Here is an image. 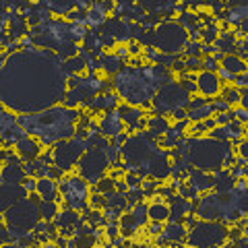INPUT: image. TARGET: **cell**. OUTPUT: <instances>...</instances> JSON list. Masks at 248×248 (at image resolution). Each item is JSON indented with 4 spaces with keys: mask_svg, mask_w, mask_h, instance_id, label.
Returning <instances> with one entry per match:
<instances>
[{
    "mask_svg": "<svg viewBox=\"0 0 248 248\" xmlns=\"http://www.w3.org/2000/svg\"><path fill=\"white\" fill-rule=\"evenodd\" d=\"M147 217H149V221L166 223L170 219V205L161 197H155L151 203L147 205Z\"/></svg>",
    "mask_w": 248,
    "mask_h": 248,
    "instance_id": "7402d4cb",
    "label": "cell"
},
{
    "mask_svg": "<svg viewBox=\"0 0 248 248\" xmlns=\"http://www.w3.org/2000/svg\"><path fill=\"white\" fill-rule=\"evenodd\" d=\"M60 71L64 75V79L68 77H83L87 73V64H85V60L81 56H75V58H66L60 62Z\"/></svg>",
    "mask_w": 248,
    "mask_h": 248,
    "instance_id": "484cf974",
    "label": "cell"
},
{
    "mask_svg": "<svg viewBox=\"0 0 248 248\" xmlns=\"http://www.w3.org/2000/svg\"><path fill=\"white\" fill-rule=\"evenodd\" d=\"M124 182H126V188H128V190H133V188H141L143 178L137 176V174H133V172H126V176H124Z\"/></svg>",
    "mask_w": 248,
    "mask_h": 248,
    "instance_id": "ab89813d",
    "label": "cell"
},
{
    "mask_svg": "<svg viewBox=\"0 0 248 248\" xmlns=\"http://www.w3.org/2000/svg\"><path fill=\"white\" fill-rule=\"evenodd\" d=\"M52 50H19L0 71V104L17 114H37L62 102L66 79Z\"/></svg>",
    "mask_w": 248,
    "mask_h": 248,
    "instance_id": "6da1fadb",
    "label": "cell"
},
{
    "mask_svg": "<svg viewBox=\"0 0 248 248\" xmlns=\"http://www.w3.org/2000/svg\"><path fill=\"white\" fill-rule=\"evenodd\" d=\"M170 126H172V122H170L168 116H161V114H151L147 116V133H151L155 139L164 137Z\"/></svg>",
    "mask_w": 248,
    "mask_h": 248,
    "instance_id": "d4e9b609",
    "label": "cell"
},
{
    "mask_svg": "<svg viewBox=\"0 0 248 248\" xmlns=\"http://www.w3.org/2000/svg\"><path fill=\"white\" fill-rule=\"evenodd\" d=\"M114 56H118L120 60L122 58H128V52H126V44H116V48H114Z\"/></svg>",
    "mask_w": 248,
    "mask_h": 248,
    "instance_id": "11a10c76",
    "label": "cell"
},
{
    "mask_svg": "<svg viewBox=\"0 0 248 248\" xmlns=\"http://www.w3.org/2000/svg\"><path fill=\"white\" fill-rule=\"evenodd\" d=\"M201 50H203V44L201 42H188L184 48V54H186V58H199Z\"/></svg>",
    "mask_w": 248,
    "mask_h": 248,
    "instance_id": "f35d334b",
    "label": "cell"
},
{
    "mask_svg": "<svg viewBox=\"0 0 248 248\" xmlns=\"http://www.w3.org/2000/svg\"><path fill=\"white\" fill-rule=\"evenodd\" d=\"M81 46H83V52H87L91 54L93 58H97L99 54L104 52L102 48V42H99V31H93V29H87V33L83 35V40H81Z\"/></svg>",
    "mask_w": 248,
    "mask_h": 248,
    "instance_id": "83f0119b",
    "label": "cell"
},
{
    "mask_svg": "<svg viewBox=\"0 0 248 248\" xmlns=\"http://www.w3.org/2000/svg\"><path fill=\"white\" fill-rule=\"evenodd\" d=\"M11 242H15V240H13L9 226H6L4 221H0V244H11Z\"/></svg>",
    "mask_w": 248,
    "mask_h": 248,
    "instance_id": "b9f144b4",
    "label": "cell"
},
{
    "mask_svg": "<svg viewBox=\"0 0 248 248\" xmlns=\"http://www.w3.org/2000/svg\"><path fill=\"white\" fill-rule=\"evenodd\" d=\"M58 192L62 197V203H64V209H73L79 213L89 209V184L81 176H71L60 180Z\"/></svg>",
    "mask_w": 248,
    "mask_h": 248,
    "instance_id": "30bf717a",
    "label": "cell"
},
{
    "mask_svg": "<svg viewBox=\"0 0 248 248\" xmlns=\"http://www.w3.org/2000/svg\"><path fill=\"white\" fill-rule=\"evenodd\" d=\"M77 170H79V174L87 184H95L97 180H102V178L108 174V170H110V161H108L104 149H97V147H89L87 151L81 155L79 164H77Z\"/></svg>",
    "mask_w": 248,
    "mask_h": 248,
    "instance_id": "8fae6325",
    "label": "cell"
},
{
    "mask_svg": "<svg viewBox=\"0 0 248 248\" xmlns=\"http://www.w3.org/2000/svg\"><path fill=\"white\" fill-rule=\"evenodd\" d=\"M207 137L213 139V141H221V143H228L230 141V135H228V128L226 126H215Z\"/></svg>",
    "mask_w": 248,
    "mask_h": 248,
    "instance_id": "74e56055",
    "label": "cell"
},
{
    "mask_svg": "<svg viewBox=\"0 0 248 248\" xmlns=\"http://www.w3.org/2000/svg\"><path fill=\"white\" fill-rule=\"evenodd\" d=\"M42 145L37 139L33 137H29L25 135L23 139H19L17 145H15V153L19 155V159L23 161V164H31V161H35V159H40V155H42Z\"/></svg>",
    "mask_w": 248,
    "mask_h": 248,
    "instance_id": "5bb4252c",
    "label": "cell"
},
{
    "mask_svg": "<svg viewBox=\"0 0 248 248\" xmlns=\"http://www.w3.org/2000/svg\"><path fill=\"white\" fill-rule=\"evenodd\" d=\"M186 44H188V33L182 25H178L174 19H164L157 27L153 29V46L159 54H168V56H178L184 52Z\"/></svg>",
    "mask_w": 248,
    "mask_h": 248,
    "instance_id": "5b68a950",
    "label": "cell"
},
{
    "mask_svg": "<svg viewBox=\"0 0 248 248\" xmlns=\"http://www.w3.org/2000/svg\"><path fill=\"white\" fill-rule=\"evenodd\" d=\"M228 226L221 221H203L199 219L188 230L184 242L188 248H221L228 244Z\"/></svg>",
    "mask_w": 248,
    "mask_h": 248,
    "instance_id": "8992f818",
    "label": "cell"
},
{
    "mask_svg": "<svg viewBox=\"0 0 248 248\" xmlns=\"http://www.w3.org/2000/svg\"><path fill=\"white\" fill-rule=\"evenodd\" d=\"M207 104H209V99L197 95V97H190V99H188V108H186V110H195V108H203V106H207Z\"/></svg>",
    "mask_w": 248,
    "mask_h": 248,
    "instance_id": "7dc6e473",
    "label": "cell"
},
{
    "mask_svg": "<svg viewBox=\"0 0 248 248\" xmlns=\"http://www.w3.org/2000/svg\"><path fill=\"white\" fill-rule=\"evenodd\" d=\"M195 83H197V93H201V97L209 99V102L221 95L223 83L219 81L217 73H211V71H199Z\"/></svg>",
    "mask_w": 248,
    "mask_h": 248,
    "instance_id": "4fadbf2b",
    "label": "cell"
},
{
    "mask_svg": "<svg viewBox=\"0 0 248 248\" xmlns=\"http://www.w3.org/2000/svg\"><path fill=\"white\" fill-rule=\"evenodd\" d=\"M89 207L91 209H99V211H102V209H104V197L97 195V192H91V195H89Z\"/></svg>",
    "mask_w": 248,
    "mask_h": 248,
    "instance_id": "bcb514c9",
    "label": "cell"
},
{
    "mask_svg": "<svg viewBox=\"0 0 248 248\" xmlns=\"http://www.w3.org/2000/svg\"><path fill=\"white\" fill-rule=\"evenodd\" d=\"M0 71H2V62H0Z\"/></svg>",
    "mask_w": 248,
    "mask_h": 248,
    "instance_id": "91938a15",
    "label": "cell"
},
{
    "mask_svg": "<svg viewBox=\"0 0 248 248\" xmlns=\"http://www.w3.org/2000/svg\"><path fill=\"white\" fill-rule=\"evenodd\" d=\"M0 248H21V246H17V244H15V242H11V244H2V246H0Z\"/></svg>",
    "mask_w": 248,
    "mask_h": 248,
    "instance_id": "680465c9",
    "label": "cell"
},
{
    "mask_svg": "<svg viewBox=\"0 0 248 248\" xmlns=\"http://www.w3.org/2000/svg\"><path fill=\"white\" fill-rule=\"evenodd\" d=\"M89 147L85 139L71 137L64 141H58L52 145V166H56L62 172H71V170L79 164L81 155L87 151Z\"/></svg>",
    "mask_w": 248,
    "mask_h": 248,
    "instance_id": "9c48e42d",
    "label": "cell"
},
{
    "mask_svg": "<svg viewBox=\"0 0 248 248\" xmlns=\"http://www.w3.org/2000/svg\"><path fill=\"white\" fill-rule=\"evenodd\" d=\"M21 186H23V190L27 192H35V188H37V178H33V176H25L23 178V182H21Z\"/></svg>",
    "mask_w": 248,
    "mask_h": 248,
    "instance_id": "7bdbcfd3",
    "label": "cell"
},
{
    "mask_svg": "<svg viewBox=\"0 0 248 248\" xmlns=\"http://www.w3.org/2000/svg\"><path fill=\"white\" fill-rule=\"evenodd\" d=\"M232 85H234L236 89H246V85H248V75H246V73L236 75V77H234V83H232Z\"/></svg>",
    "mask_w": 248,
    "mask_h": 248,
    "instance_id": "816d5d0a",
    "label": "cell"
},
{
    "mask_svg": "<svg viewBox=\"0 0 248 248\" xmlns=\"http://www.w3.org/2000/svg\"><path fill=\"white\" fill-rule=\"evenodd\" d=\"M176 149H180L182 157L188 161L190 168L209 174H215L217 170H230L236 161L230 141L221 143V141H213L209 137H201V139L184 137Z\"/></svg>",
    "mask_w": 248,
    "mask_h": 248,
    "instance_id": "3957f363",
    "label": "cell"
},
{
    "mask_svg": "<svg viewBox=\"0 0 248 248\" xmlns=\"http://www.w3.org/2000/svg\"><path fill=\"white\" fill-rule=\"evenodd\" d=\"M184 182L190 184L199 195H207V192H213V174L209 172H201V170L190 168L184 176Z\"/></svg>",
    "mask_w": 248,
    "mask_h": 248,
    "instance_id": "e0dca14e",
    "label": "cell"
},
{
    "mask_svg": "<svg viewBox=\"0 0 248 248\" xmlns=\"http://www.w3.org/2000/svg\"><path fill=\"white\" fill-rule=\"evenodd\" d=\"M99 42H102V48L104 50H110V48H116V40L112 35L104 33V31H99Z\"/></svg>",
    "mask_w": 248,
    "mask_h": 248,
    "instance_id": "ee69618b",
    "label": "cell"
},
{
    "mask_svg": "<svg viewBox=\"0 0 248 248\" xmlns=\"http://www.w3.org/2000/svg\"><path fill=\"white\" fill-rule=\"evenodd\" d=\"M104 209H114L118 213H126L128 211V205H126V197L122 192H108L104 195Z\"/></svg>",
    "mask_w": 248,
    "mask_h": 248,
    "instance_id": "4dcf8cb0",
    "label": "cell"
},
{
    "mask_svg": "<svg viewBox=\"0 0 248 248\" xmlns=\"http://www.w3.org/2000/svg\"><path fill=\"white\" fill-rule=\"evenodd\" d=\"M42 221L40 217V207L35 203H31L29 199L19 201L17 205H13L9 211L4 213V223L9 226L13 240H17L19 236L27 234V232H33V228Z\"/></svg>",
    "mask_w": 248,
    "mask_h": 248,
    "instance_id": "52a82bcc",
    "label": "cell"
},
{
    "mask_svg": "<svg viewBox=\"0 0 248 248\" xmlns=\"http://www.w3.org/2000/svg\"><path fill=\"white\" fill-rule=\"evenodd\" d=\"M176 195L180 197V199H184V201H197V199L201 197L199 192H197L195 188H192L190 184H186V182H180V184H178V188H176Z\"/></svg>",
    "mask_w": 248,
    "mask_h": 248,
    "instance_id": "d590c367",
    "label": "cell"
},
{
    "mask_svg": "<svg viewBox=\"0 0 248 248\" xmlns=\"http://www.w3.org/2000/svg\"><path fill=\"white\" fill-rule=\"evenodd\" d=\"M126 52H128V56H141L143 48H141V44H139V42L130 40V42H126Z\"/></svg>",
    "mask_w": 248,
    "mask_h": 248,
    "instance_id": "f6af8a7d",
    "label": "cell"
},
{
    "mask_svg": "<svg viewBox=\"0 0 248 248\" xmlns=\"http://www.w3.org/2000/svg\"><path fill=\"white\" fill-rule=\"evenodd\" d=\"M0 246H2V244H0Z\"/></svg>",
    "mask_w": 248,
    "mask_h": 248,
    "instance_id": "e7e4bbea",
    "label": "cell"
},
{
    "mask_svg": "<svg viewBox=\"0 0 248 248\" xmlns=\"http://www.w3.org/2000/svg\"><path fill=\"white\" fill-rule=\"evenodd\" d=\"M108 178H112V180L116 182V180H122V178L124 176H126V170H124V168H110V170H108V174H106Z\"/></svg>",
    "mask_w": 248,
    "mask_h": 248,
    "instance_id": "681fc988",
    "label": "cell"
},
{
    "mask_svg": "<svg viewBox=\"0 0 248 248\" xmlns=\"http://www.w3.org/2000/svg\"><path fill=\"white\" fill-rule=\"evenodd\" d=\"M213 116V108H211V104H207V106H203V108H195V110H186V120L188 122H203L205 118H211Z\"/></svg>",
    "mask_w": 248,
    "mask_h": 248,
    "instance_id": "836d02e7",
    "label": "cell"
},
{
    "mask_svg": "<svg viewBox=\"0 0 248 248\" xmlns=\"http://www.w3.org/2000/svg\"><path fill=\"white\" fill-rule=\"evenodd\" d=\"M0 151H2V147H0Z\"/></svg>",
    "mask_w": 248,
    "mask_h": 248,
    "instance_id": "6125c7cd",
    "label": "cell"
},
{
    "mask_svg": "<svg viewBox=\"0 0 248 248\" xmlns=\"http://www.w3.org/2000/svg\"><path fill=\"white\" fill-rule=\"evenodd\" d=\"M54 226H56L58 230H77L81 228L85 219L83 215L79 211H73V209H64V211H58V215L54 217Z\"/></svg>",
    "mask_w": 248,
    "mask_h": 248,
    "instance_id": "d6986e66",
    "label": "cell"
},
{
    "mask_svg": "<svg viewBox=\"0 0 248 248\" xmlns=\"http://www.w3.org/2000/svg\"><path fill=\"white\" fill-rule=\"evenodd\" d=\"M124 197H126V205H128V211H130L135 205H139L145 199V192H143V188H133V190H128Z\"/></svg>",
    "mask_w": 248,
    "mask_h": 248,
    "instance_id": "8d00e7d4",
    "label": "cell"
},
{
    "mask_svg": "<svg viewBox=\"0 0 248 248\" xmlns=\"http://www.w3.org/2000/svg\"><path fill=\"white\" fill-rule=\"evenodd\" d=\"M95 248H97V246H95ZM110 248H114V246H110Z\"/></svg>",
    "mask_w": 248,
    "mask_h": 248,
    "instance_id": "94428289",
    "label": "cell"
},
{
    "mask_svg": "<svg viewBox=\"0 0 248 248\" xmlns=\"http://www.w3.org/2000/svg\"><path fill=\"white\" fill-rule=\"evenodd\" d=\"M180 120H186V110H176L170 114V122H180Z\"/></svg>",
    "mask_w": 248,
    "mask_h": 248,
    "instance_id": "9f6ffc18",
    "label": "cell"
},
{
    "mask_svg": "<svg viewBox=\"0 0 248 248\" xmlns=\"http://www.w3.org/2000/svg\"><path fill=\"white\" fill-rule=\"evenodd\" d=\"M145 228L149 230V234H151L153 238H157V236H161V232H164V223H155V221H149Z\"/></svg>",
    "mask_w": 248,
    "mask_h": 248,
    "instance_id": "c3c4849f",
    "label": "cell"
},
{
    "mask_svg": "<svg viewBox=\"0 0 248 248\" xmlns=\"http://www.w3.org/2000/svg\"><path fill=\"white\" fill-rule=\"evenodd\" d=\"M122 102L118 97V93L116 91H108V93H99L89 102V110L93 114H104V112H116V108H118Z\"/></svg>",
    "mask_w": 248,
    "mask_h": 248,
    "instance_id": "ac0fdd59",
    "label": "cell"
},
{
    "mask_svg": "<svg viewBox=\"0 0 248 248\" xmlns=\"http://www.w3.org/2000/svg\"><path fill=\"white\" fill-rule=\"evenodd\" d=\"M147 174L155 182L166 184L168 178H172V159H170V153L164 149L155 151L153 157L149 159V164H147Z\"/></svg>",
    "mask_w": 248,
    "mask_h": 248,
    "instance_id": "7c38bea8",
    "label": "cell"
},
{
    "mask_svg": "<svg viewBox=\"0 0 248 248\" xmlns=\"http://www.w3.org/2000/svg\"><path fill=\"white\" fill-rule=\"evenodd\" d=\"M232 116H234V120H238L240 124H244V126H246V120H248V112L244 110V108H236V110L234 112H232Z\"/></svg>",
    "mask_w": 248,
    "mask_h": 248,
    "instance_id": "f907efd6",
    "label": "cell"
},
{
    "mask_svg": "<svg viewBox=\"0 0 248 248\" xmlns=\"http://www.w3.org/2000/svg\"><path fill=\"white\" fill-rule=\"evenodd\" d=\"M95 122H97V130L106 139H114L116 135L124 133V124L120 120L118 112H104V114H99V118Z\"/></svg>",
    "mask_w": 248,
    "mask_h": 248,
    "instance_id": "2e32d148",
    "label": "cell"
},
{
    "mask_svg": "<svg viewBox=\"0 0 248 248\" xmlns=\"http://www.w3.org/2000/svg\"><path fill=\"white\" fill-rule=\"evenodd\" d=\"M130 215H133V219H135L139 230L145 228L147 223H149V217H147V203H145V201H141L139 205H135L133 209H130Z\"/></svg>",
    "mask_w": 248,
    "mask_h": 248,
    "instance_id": "e575fe53",
    "label": "cell"
},
{
    "mask_svg": "<svg viewBox=\"0 0 248 248\" xmlns=\"http://www.w3.org/2000/svg\"><path fill=\"white\" fill-rule=\"evenodd\" d=\"M25 172H23V164H2L0 168V182L4 184H21Z\"/></svg>",
    "mask_w": 248,
    "mask_h": 248,
    "instance_id": "4316f807",
    "label": "cell"
},
{
    "mask_svg": "<svg viewBox=\"0 0 248 248\" xmlns=\"http://www.w3.org/2000/svg\"><path fill=\"white\" fill-rule=\"evenodd\" d=\"M114 89L118 97H124V104L151 110V97L155 95V89L139 75V68L122 66V71L114 77Z\"/></svg>",
    "mask_w": 248,
    "mask_h": 248,
    "instance_id": "277c9868",
    "label": "cell"
},
{
    "mask_svg": "<svg viewBox=\"0 0 248 248\" xmlns=\"http://www.w3.org/2000/svg\"><path fill=\"white\" fill-rule=\"evenodd\" d=\"M178 83L182 85V89L188 93V95L190 93H197V83H192V81H178Z\"/></svg>",
    "mask_w": 248,
    "mask_h": 248,
    "instance_id": "6f0895ef",
    "label": "cell"
},
{
    "mask_svg": "<svg viewBox=\"0 0 248 248\" xmlns=\"http://www.w3.org/2000/svg\"><path fill=\"white\" fill-rule=\"evenodd\" d=\"M238 35L236 31H221L219 35H217V40L213 42L215 50L221 54V56H226V54H236V48H238Z\"/></svg>",
    "mask_w": 248,
    "mask_h": 248,
    "instance_id": "cb8c5ba5",
    "label": "cell"
},
{
    "mask_svg": "<svg viewBox=\"0 0 248 248\" xmlns=\"http://www.w3.org/2000/svg\"><path fill=\"white\" fill-rule=\"evenodd\" d=\"M116 112H118L122 124H126V126H128L130 133H133V130L137 128L139 120L145 118L143 108H135V106H128V104H120L118 108H116Z\"/></svg>",
    "mask_w": 248,
    "mask_h": 248,
    "instance_id": "44dd1931",
    "label": "cell"
},
{
    "mask_svg": "<svg viewBox=\"0 0 248 248\" xmlns=\"http://www.w3.org/2000/svg\"><path fill=\"white\" fill-rule=\"evenodd\" d=\"M219 68L228 71L232 77L242 75V73H246V60L238 58L236 54H226V56L219 58Z\"/></svg>",
    "mask_w": 248,
    "mask_h": 248,
    "instance_id": "f1b7e54d",
    "label": "cell"
},
{
    "mask_svg": "<svg viewBox=\"0 0 248 248\" xmlns=\"http://www.w3.org/2000/svg\"><path fill=\"white\" fill-rule=\"evenodd\" d=\"M0 168H2V164H0Z\"/></svg>",
    "mask_w": 248,
    "mask_h": 248,
    "instance_id": "be15d7a7",
    "label": "cell"
},
{
    "mask_svg": "<svg viewBox=\"0 0 248 248\" xmlns=\"http://www.w3.org/2000/svg\"><path fill=\"white\" fill-rule=\"evenodd\" d=\"M188 99L190 95L182 89V85L176 79L170 83L161 85L155 91V95L151 97V112L153 114H161V116H170L176 110H186L188 108Z\"/></svg>",
    "mask_w": 248,
    "mask_h": 248,
    "instance_id": "ba28073f",
    "label": "cell"
},
{
    "mask_svg": "<svg viewBox=\"0 0 248 248\" xmlns=\"http://www.w3.org/2000/svg\"><path fill=\"white\" fill-rule=\"evenodd\" d=\"M58 211H60V205L54 203V201H42L40 203V217L46 223H52L54 217L58 215Z\"/></svg>",
    "mask_w": 248,
    "mask_h": 248,
    "instance_id": "d6a6232c",
    "label": "cell"
},
{
    "mask_svg": "<svg viewBox=\"0 0 248 248\" xmlns=\"http://www.w3.org/2000/svg\"><path fill=\"white\" fill-rule=\"evenodd\" d=\"M23 199H27V192L23 190L21 184L0 182V213H6L13 205H17Z\"/></svg>",
    "mask_w": 248,
    "mask_h": 248,
    "instance_id": "9a60e30c",
    "label": "cell"
},
{
    "mask_svg": "<svg viewBox=\"0 0 248 248\" xmlns=\"http://www.w3.org/2000/svg\"><path fill=\"white\" fill-rule=\"evenodd\" d=\"M35 192L40 195L42 201H54V203H58V205L62 203V197L58 192V182L50 180V178H40V180H37Z\"/></svg>",
    "mask_w": 248,
    "mask_h": 248,
    "instance_id": "603a6c76",
    "label": "cell"
},
{
    "mask_svg": "<svg viewBox=\"0 0 248 248\" xmlns=\"http://www.w3.org/2000/svg\"><path fill=\"white\" fill-rule=\"evenodd\" d=\"M128 137H130L128 133H120V135H116V137L112 139V145H114V147H122L124 143L128 141Z\"/></svg>",
    "mask_w": 248,
    "mask_h": 248,
    "instance_id": "db71d44e",
    "label": "cell"
},
{
    "mask_svg": "<svg viewBox=\"0 0 248 248\" xmlns=\"http://www.w3.org/2000/svg\"><path fill=\"white\" fill-rule=\"evenodd\" d=\"M118 228H120V236H122V238H130V236H135L137 232H139V228H137V223H135V219H133V215H130V211H126V213L120 215Z\"/></svg>",
    "mask_w": 248,
    "mask_h": 248,
    "instance_id": "1f68e13d",
    "label": "cell"
},
{
    "mask_svg": "<svg viewBox=\"0 0 248 248\" xmlns=\"http://www.w3.org/2000/svg\"><path fill=\"white\" fill-rule=\"evenodd\" d=\"M182 64H184V71H188V73H192V71H199L201 68V64H203V58H186V60H182Z\"/></svg>",
    "mask_w": 248,
    "mask_h": 248,
    "instance_id": "60d3db41",
    "label": "cell"
},
{
    "mask_svg": "<svg viewBox=\"0 0 248 248\" xmlns=\"http://www.w3.org/2000/svg\"><path fill=\"white\" fill-rule=\"evenodd\" d=\"M62 174H64L62 170H58L56 166H50V168H48V172H46V178H50V180L56 182V180H60V178H62Z\"/></svg>",
    "mask_w": 248,
    "mask_h": 248,
    "instance_id": "f5cc1de1",
    "label": "cell"
},
{
    "mask_svg": "<svg viewBox=\"0 0 248 248\" xmlns=\"http://www.w3.org/2000/svg\"><path fill=\"white\" fill-rule=\"evenodd\" d=\"M81 118V110H68L64 106H52L37 114H19L17 124L25 130V135L33 137L44 147L71 139L75 126Z\"/></svg>",
    "mask_w": 248,
    "mask_h": 248,
    "instance_id": "7a4b0ae2",
    "label": "cell"
},
{
    "mask_svg": "<svg viewBox=\"0 0 248 248\" xmlns=\"http://www.w3.org/2000/svg\"><path fill=\"white\" fill-rule=\"evenodd\" d=\"M186 234H188V230L184 228L182 221H166L164 232H161L159 238L168 244H182L186 240Z\"/></svg>",
    "mask_w": 248,
    "mask_h": 248,
    "instance_id": "ffe728a7",
    "label": "cell"
},
{
    "mask_svg": "<svg viewBox=\"0 0 248 248\" xmlns=\"http://www.w3.org/2000/svg\"><path fill=\"white\" fill-rule=\"evenodd\" d=\"M97 62H99V68H104V73L106 75H112V77L118 75L122 71V66H124V62L118 56H114V54H108V52L99 54Z\"/></svg>",
    "mask_w": 248,
    "mask_h": 248,
    "instance_id": "f546056e",
    "label": "cell"
}]
</instances>
